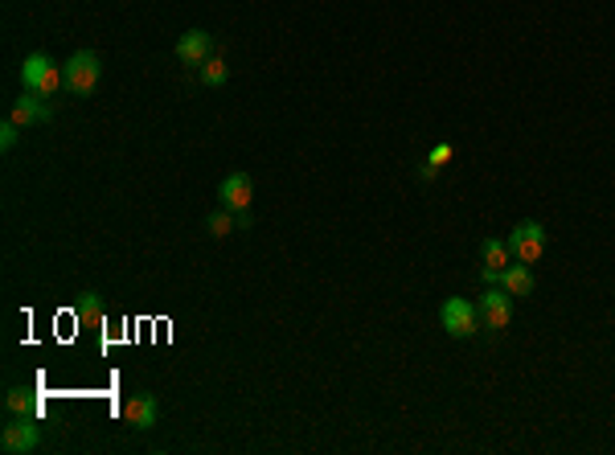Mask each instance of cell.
Segmentation results:
<instances>
[{
	"label": "cell",
	"instance_id": "6da1fadb",
	"mask_svg": "<svg viewBox=\"0 0 615 455\" xmlns=\"http://www.w3.org/2000/svg\"><path fill=\"white\" fill-rule=\"evenodd\" d=\"M21 86H25V91H37V95L50 99L58 86H66L62 66L53 62L50 53H29V58L21 62Z\"/></svg>",
	"mask_w": 615,
	"mask_h": 455
},
{
	"label": "cell",
	"instance_id": "7a4b0ae2",
	"mask_svg": "<svg viewBox=\"0 0 615 455\" xmlns=\"http://www.w3.org/2000/svg\"><path fill=\"white\" fill-rule=\"evenodd\" d=\"M62 78H66V91H75V95H91L103 78V62H99V53L91 50H78L66 58L62 66Z\"/></svg>",
	"mask_w": 615,
	"mask_h": 455
},
{
	"label": "cell",
	"instance_id": "3957f363",
	"mask_svg": "<svg viewBox=\"0 0 615 455\" xmlns=\"http://www.w3.org/2000/svg\"><path fill=\"white\" fill-rule=\"evenodd\" d=\"M439 320H443L447 337L467 340L480 329V307L467 304V299H459V296H451V299H443V307H439Z\"/></svg>",
	"mask_w": 615,
	"mask_h": 455
},
{
	"label": "cell",
	"instance_id": "277c9868",
	"mask_svg": "<svg viewBox=\"0 0 615 455\" xmlns=\"http://www.w3.org/2000/svg\"><path fill=\"white\" fill-rule=\"evenodd\" d=\"M37 443H42V427H37V419H33V414H12L9 427L0 431V447H4L9 455L37 451Z\"/></svg>",
	"mask_w": 615,
	"mask_h": 455
},
{
	"label": "cell",
	"instance_id": "5b68a950",
	"mask_svg": "<svg viewBox=\"0 0 615 455\" xmlns=\"http://www.w3.org/2000/svg\"><path fill=\"white\" fill-rule=\"evenodd\" d=\"M509 254L517 263H538L546 254V226L541 222H517L509 234Z\"/></svg>",
	"mask_w": 615,
	"mask_h": 455
},
{
	"label": "cell",
	"instance_id": "8992f818",
	"mask_svg": "<svg viewBox=\"0 0 615 455\" xmlns=\"http://www.w3.org/2000/svg\"><path fill=\"white\" fill-rule=\"evenodd\" d=\"M480 320H484V329H492V332L509 329L513 296L505 291V287H484V296H480Z\"/></svg>",
	"mask_w": 615,
	"mask_h": 455
},
{
	"label": "cell",
	"instance_id": "52a82bcc",
	"mask_svg": "<svg viewBox=\"0 0 615 455\" xmlns=\"http://www.w3.org/2000/svg\"><path fill=\"white\" fill-rule=\"evenodd\" d=\"M513 263L509 254V243H500V238H484L480 243V279L488 287H500V271Z\"/></svg>",
	"mask_w": 615,
	"mask_h": 455
},
{
	"label": "cell",
	"instance_id": "ba28073f",
	"mask_svg": "<svg viewBox=\"0 0 615 455\" xmlns=\"http://www.w3.org/2000/svg\"><path fill=\"white\" fill-rule=\"evenodd\" d=\"M218 197H222L226 210L246 213V210H251V202H255V185H251L246 172H230V177L218 185Z\"/></svg>",
	"mask_w": 615,
	"mask_h": 455
},
{
	"label": "cell",
	"instance_id": "9c48e42d",
	"mask_svg": "<svg viewBox=\"0 0 615 455\" xmlns=\"http://www.w3.org/2000/svg\"><path fill=\"white\" fill-rule=\"evenodd\" d=\"M50 103H45V95H37V91H29V95H21L17 103H12V111H9V119L17 127H25L29 132L33 124H50Z\"/></svg>",
	"mask_w": 615,
	"mask_h": 455
},
{
	"label": "cell",
	"instance_id": "30bf717a",
	"mask_svg": "<svg viewBox=\"0 0 615 455\" xmlns=\"http://www.w3.org/2000/svg\"><path fill=\"white\" fill-rule=\"evenodd\" d=\"M213 50V37L205 29H189V33H180V42H177V58L180 66H202L205 58H210Z\"/></svg>",
	"mask_w": 615,
	"mask_h": 455
},
{
	"label": "cell",
	"instance_id": "8fae6325",
	"mask_svg": "<svg viewBox=\"0 0 615 455\" xmlns=\"http://www.w3.org/2000/svg\"><path fill=\"white\" fill-rule=\"evenodd\" d=\"M156 394H132L128 403H124V419H128L136 431H148V427H156Z\"/></svg>",
	"mask_w": 615,
	"mask_h": 455
},
{
	"label": "cell",
	"instance_id": "7c38bea8",
	"mask_svg": "<svg viewBox=\"0 0 615 455\" xmlns=\"http://www.w3.org/2000/svg\"><path fill=\"white\" fill-rule=\"evenodd\" d=\"M500 287L509 291V296H533V271H530V263H517L513 259L505 271H500Z\"/></svg>",
	"mask_w": 615,
	"mask_h": 455
},
{
	"label": "cell",
	"instance_id": "4fadbf2b",
	"mask_svg": "<svg viewBox=\"0 0 615 455\" xmlns=\"http://www.w3.org/2000/svg\"><path fill=\"white\" fill-rule=\"evenodd\" d=\"M75 316H78V324H103V299H99V291H83L78 296Z\"/></svg>",
	"mask_w": 615,
	"mask_h": 455
},
{
	"label": "cell",
	"instance_id": "5bb4252c",
	"mask_svg": "<svg viewBox=\"0 0 615 455\" xmlns=\"http://www.w3.org/2000/svg\"><path fill=\"white\" fill-rule=\"evenodd\" d=\"M4 406H9V414H37V394L25 390V386H12L4 394Z\"/></svg>",
	"mask_w": 615,
	"mask_h": 455
},
{
	"label": "cell",
	"instance_id": "9a60e30c",
	"mask_svg": "<svg viewBox=\"0 0 615 455\" xmlns=\"http://www.w3.org/2000/svg\"><path fill=\"white\" fill-rule=\"evenodd\" d=\"M205 226H210L213 238H226V234L238 230V213L226 210V205H222V210H213V213H210V222H205Z\"/></svg>",
	"mask_w": 615,
	"mask_h": 455
},
{
	"label": "cell",
	"instance_id": "2e32d148",
	"mask_svg": "<svg viewBox=\"0 0 615 455\" xmlns=\"http://www.w3.org/2000/svg\"><path fill=\"white\" fill-rule=\"evenodd\" d=\"M226 78H230V66H226L222 58H205L202 62V83L205 86H222Z\"/></svg>",
	"mask_w": 615,
	"mask_h": 455
},
{
	"label": "cell",
	"instance_id": "e0dca14e",
	"mask_svg": "<svg viewBox=\"0 0 615 455\" xmlns=\"http://www.w3.org/2000/svg\"><path fill=\"white\" fill-rule=\"evenodd\" d=\"M17 136H21V127L12 124V119H4V124H0V148L12 152L17 148Z\"/></svg>",
	"mask_w": 615,
	"mask_h": 455
},
{
	"label": "cell",
	"instance_id": "ac0fdd59",
	"mask_svg": "<svg viewBox=\"0 0 615 455\" xmlns=\"http://www.w3.org/2000/svg\"><path fill=\"white\" fill-rule=\"evenodd\" d=\"M443 160H451V144H439V148L431 152V164H443Z\"/></svg>",
	"mask_w": 615,
	"mask_h": 455
},
{
	"label": "cell",
	"instance_id": "d6986e66",
	"mask_svg": "<svg viewBox=\"0 0 615 455\" xmlns=\"http://www.w3.org/2000/svg\"><path fill=\"white\" fill-rule=\"evenodd\" d=\"M435 172H439V164H431V160H427L423 169H419V177H423V180H431V177H435Z\"/></svg>",
	"mask_w": 615,
	"mask_h": 455
}]
</instances>
